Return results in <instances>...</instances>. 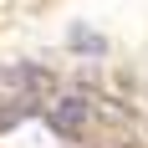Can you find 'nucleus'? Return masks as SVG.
<instances>
[{"instance_id":"obj_1","label":"nucleus","mask_w":148,"mask_h":148,"mask_svg":"<svg viewBox=\"0 0 148 148\" xmlns=\"http://www.w3.org/2000/svg\"><path fill=\"white\" fill-rule=\"evenodd\" d=\"M87 118H92V102L87 97H56V102L46 107V123H51V133H61V138H82V128H87Z\"/></svg>"},{"instance_id":"obj_2","label":"nucleus","mask_w":148,"mask_h":148,"mask_svg":"<svg viewBox=\"0 0 148 148\" xmlns=\"http://www.w3.org/2000/svg\"><path fill=\"white\" fill-rule=\"evenodd\" d=\"M0 87L36 97V92H46V87H51V72H46V66H5V72H0Z\"/></svg>"},{"instance_id":"obj_3","label":"nucleus","mask_w":148,"mask_h":148,"mask_svg":"<svg viewBox=\"0 0 148 148\" xmlns=\"http://www.w3.org/2000/svg\"><path fill=\"white\" fill-rule=\"evenodd\" d=\"M31 107H36L31 97H15V102H0V133H5V128H15V123L26 118Z\"/></svg>"},{"instance_id":"obj_4","label":"nucleus","mask_w":148,"mask_h":148,"mask_svg":"<svg viewBox=\"0 0 148 148\" xmlns=\"http://www.w3.org/2000/svg\"><path fill=\"white\" fill-rule=\"evenodd\" d=\"M72 46H82V51H102V41L87 36V31H72Z\"/></svg>"},{"instance_id":"obj_5","label":"nucleus","mask_w":148,"mask_h":148,"mask_svg":"<svg viewBox=\"0 0 148 148\" xmlns=\"http://www.w3.org/2000/svg\"><path fill=\"white\" fill-rule=\"evenodd\" d=\"M128 148H133V143H128Z\"/></svg>"}]
</instances>
